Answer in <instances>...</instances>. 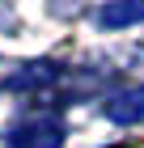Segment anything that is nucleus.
Segmentation results:
<instances>
[{
    "mask_svg": "<svg viewBox=\"0 0 144 148\" xmlns=\"http://www.w3.org/2000/svg\"><path fill=\"white\" fill-rule=\"evenodd\" d=\"M9 144L13 148H59L64 144V123H59V114H30L13 127Z\"/></svg>",
    "mask_w": 144,
    "mask_h": 148,
    "instance_id": "nucleus-1",
    "label": "nucleus"
},
{
    "mask_svg": "<svg viewBox=\"0 0 144 148\" xmlns=\"http://www.w3.org/2000/svg\"><path fill=\"white\" fill-rule=\"evenodd\" d=\"M106 119H110V123H119V127H136V123H144V85L114 93L110 102H106Z\"/></svg>",
    "mask_w": 144,
    "mask_h": 148,
    "instance_id": "nucleus-2",
    "label": "nucleus"
},
{
    "mask_svg": "<svg viewBox=\"0 0 144 148\" xmlns=\"http://www.w3.org/2000/svg\"><path fill=\"white\" fill-rule=\"evenodd\" d=\"M55 76H59V68H55V64H25V68H21V72H13L4 85L21 93V89H43V85H51Z\"/></svg>",
    "mask_w": 144,
    "mask_h": 148,
    "instance_id": "nucleus-3",
    "label": "nucleus"
},
{
    "mask_svg": "<svg viewBox=\"0 0 144 148\" xmlns=\"http://www.w3.org/2000/svg\"><path fill=\"white\" fill-rule=\"evenodd\" d=\"M136 21H144V4H106V9H98L102 30H119V25H136Z\"/></svg>",
    "mask_w": 144,
    "mask_h": 148,
    "instance_id": "nucleus-4",
    "label": "nucleus"
},
{
    "mask_svg": "<svg viewBox=\"0 0 144 148\" xmlns=\"http://www.w3.org/2000/svg\"><path fill=\"white\" fill-rule=\"evenodd\" d=\"M114 148H127V144H114Z\"/></svg>",
    "mask_w": 144,
    "mask_h": 148,
    "instance_id": "nucleus-5",
    "label": "nucleus"
}]
</instances>
